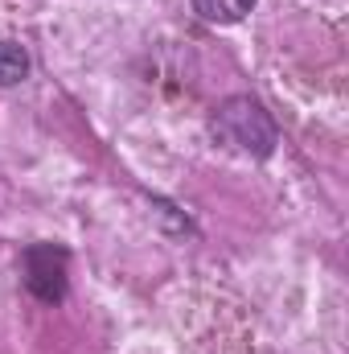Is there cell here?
I'll list each match as a JSON object with an SVG mask.
<instances>
[{"label":"cell","instance_id":"6da1fadb","mask_svg":"<svg viewBox=\"0 0 349 354\" xmlns=\"http://www.w3.org/2000/svg\"><path fill=\"white\" fill-rule=\"evenodd\" d=\"M210 132L218 145L235 149V153H247V157H271L275 145H279V128L271 120V111L263 107L255 95H230L214 107L210 115Z\"/></svg>","mask_w":349,"mask_h":354},{"label":"cell","instance_id":"7a4b0ae2","mask_svg":"<svg viewBox=\"0 0 349 354\" xmlns=\"http://www.w3.org/2000/svg\"><path fill=\"white\" fill-rule=\"evenodd\" d=\"M21 276L25 288L41 301V305H58L66 301V280H70V256L58 243H33L21 252Z\"/></svg>","mask_w":349,"mask_h":354},{"label":"cell","instance_id":"3957f363","mask_svg":"<svg viewBox=\"0 0 349 354\" xmlns=\"http://www.w3.org/2000/svg\"><path fill=\"white\" fill-rule=\"evenodd\" d=\"M255 8V0H193V12L210 25H235Z\"/></svg>","mask_w":349,"mask_h":354},{"label":"cell","instance_id":"277c9868","mask_svg":"<svg viewBox=\"0 0 349 354\" xmlns=\"http://www.w3.org/2000/svg\"><path fill=\"white\" fill-rule=\"evenodd\" d=\"M29 79V54L17 41H0V87H17Z\"/></svg>","mask_w":349,"mask_h":354}]
</instances>
